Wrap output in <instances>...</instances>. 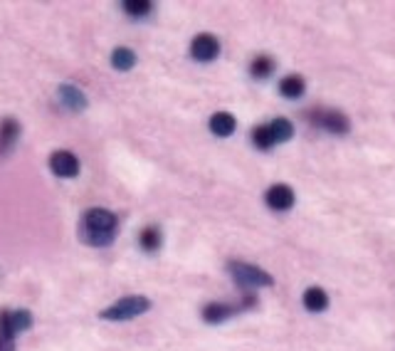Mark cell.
I'll list each match as a JSON object with an SVG mask.
<instances>
[{
	"label": "cell",
	"instance_id": "obj_1",
	"mask_svg": "<svg viewBox=\"0 0 395 351\" xmlns=\"http://www.w3.org/2000/svg\"><path fill=\"white\" fill-rule=\"evenodd\" d=\"M119 235V218L107 208H90L82 215L80 237L92 247H107Z\"/></svg>",
	"mask_w": 395,
	"mask_h": 351
},
{
	"label": "cell",
	"instance_id": "obj_2",
	"mask_svg": "<svg viewBox=\"0 0 395 351\" xmlns=\"http://www.w3.org/2000/svg\"><path fill=\"white\" fill-rule=\"evenodd\" d=\"M151 309V299L141 297V294H131V297H124L119 302L109 304L107 309H102L99 317L109 319V322H126V319H134L139 314H146Z\"/></svg>",
	"mask_w": 395,
	"mask_h": 351
},
{
	"label": "cell",
	"instance_id": "obj_3",
	"mask_svg": "<svg viewBox=\"0 0 395 351\" xmlns=\"http://www.w3.org/2000/svg\"><path fill=\"white\" fill-rule=\"evenodd\" d=\"M230 270L232 280H235L237 287H245V290H257V287H272L274 285V277L267 275L262 267L257 265H249V262H237L232 260L227 265Z\"/></svg>",
	"mask_w": 395,
	"mask_h": 351
},
{
	"label": "cell",
	"instance_id": "obj_4",
	"mask_svg": "<svg viewBox=\"0 0 395 351\" xmlns=\"http://www.w3.org/2000/svg\"><path fill=\"white\" fill-rule=\"evenodd\" d=\"M33 327V314L28 309H15V312H0V337L15 339L20 332H28Z\"/></svg>",
	"mask_w": 395,
	"mask_h": 351
},
{
	"label": "cell",
	"instance_id": "obj_5",
	"mask_svg": "<svg viewBox=\"0 0 395 351\" xmlns=\"http://www.w3.org/2000/svg\"><path fill=\"white\" fill-rule=\"evenodd\" d=\"M309 122L329 134H346L348 129H351L348 117L341 114V112H336V109H314L309 114Z\"/></svg>",
	"mask_w": 395,
	"mask_h": 351
},
{
	"label": "cell",
	"instance_id": "obj_6",
	"mask_svg": "<svg viewBox=\"0 0 395 351\" xmlns=\"http://www.w3.org/2000/svg\"><path fill=\"white\" fill-rule=\"evenodd\" d=\"M217 55H220V40L215 35L207 33L195 35L193 43H190V58L195 62H212Z\"/></svg>",
	"mask_w": 395,
	"mask_h": 351
},
{
	"label": "cell",
	"instance_id": "obj_7",
	"mask_svg": "<svg viewBox=\"0 0 395 351\" xmlns=\"http://www.w3.org/2000/svg\"><path fill=\"white\" fill-rule=\"evenodd\" d=\"M50 168L60 178H75L80 173V158L72 151H55L50 156Z\"/></svg>",
	"mask_w": 395,
	"mask_h": 351
},
{
	"label": "cell",
	"instance_id": "obj_8",
	"mask_svg": "<svg viewBox=\"0 0 395 351\" xmlns=\"http://www.w3.org/2000/svg\"><path fill=\"white\" fill-rule=\"evenodd\" d=\"M264 200H267V205H269L272 210H289V208L294 205L296 195H294L292 185H287V183H274L272 188L267 190Z\"/></svg>",
	"mask_w": 395,
	"mask_h": 351
},
{
	"label": "cell",
	"instance_id": "obj_9",
	"mask_svg": "<svg viewBox=\"0 0 395 351\" xmlns=\"http://www.w3.org/2000/svg\"><path fill=\"white\" fill-rule=\"evenodd\" d=\"M57 97H60V102L67 107V109H72V112L87 109L85 92H82L80 87H75V85H60V87H57Z\"/></svg>",
	"mask_w": 395,
	"mask_h": 351
},
{
	"label": "cell",
	"instance_id": "obj_10",
	"mask_svg": "<svg viewBox=\"0 0 395 351\" xmlns=\"http://www.w3.org/2000/svg\"><path fill=\"white\" fill-rule=\"evenodd\" d=\"M235 312H237V309L232 307V304L210 302V304H205V307H202V319H205L207 324H220V322H225V319H230Z\"/></svg>",
	"mask_w": 395,
	"mask_h": 351
},
{
	"label": "cell",
	"instance_id": "obj_11",
	"mask_svg": "<svg viewBox=\"0 0 395 351\" xmlns=\"http://www.w3.org/2000/svg\"><path fill=\"white\" fill-rule=\"evenodd\" d=\"M237 129V119L232 114H227V112H215V114L210 117V131L215 134V136H232Z\"/></svg>",
	"mask_w": 395,
	"mask_h": 351
},
{
	"label": "cell",
	"instance_id": "obj_12",
	"mask_svg": "<svg viewBox=\"0 0 395 351\" xmlns=\"http://www.w3.org/2000/svg\"><path fill=\"white\" fill-rule=\"evenodd\" d=\"M18 136H20V124L15 122V119H5V122H0V156L8 153L10 148L15 146Z\"/></svg>",
	"mask_w": 395,
	"mask_h": 351
},
{
	"label": "cell",
	"instance_id": "obj_13",
	"mask_svg": "<svg viewBox=\"0 0 395 351\" xmlns=\"http://www.w3.org/2000/svg\"><path fill=\"white\" fill-rule=\"evenodd\" d=\"M304 90H306V85L301 75H287L279 82V94L287 97V99H299V97L304 94Z\"/></svg>",
	"mask_w": 395,
	"mask_h": 351
},
{
	"label": "cell",
	"instance_id": "obj_14",
	"mask_svg": "<svg viewBox=\"0 0 395 351\" xmlns=\"http://www.w3.org/2000/svg\"><path fill=\"white\" fill-rule=\"evenodd\" d=\"M301 302H304V307L309 312H324L329 307V297H326V292L321 287H309L304 292V297H301Z\"/></svg>",
	"mask_w": 395,
	"mask_h": 351
},
{
	"label": "cell",
	"instance_id": "obj_15",
	"mask_svg": "<svg viewBox=\"0 0 395 351\" xmlns=\"http://www.w3.org/2000/svg\"><path fill=\"white\" fill-rule=\"evenodd\" d=\"M249 75L254 80H267V77L274 75V60L269 55H257L252 62H249Z\"/></svg>",
	"mask_w": 395,
	"mask_h": 351
},
{
	"label": "cell",
	"instance_id": "obj_16",
	"mask_svg": "<svg viewBox=\"0 0 395 351\" xmlns=\"http://www.w3.org/2000/svg\"><path fill=\"white\" fill-rule=\"evenodd\" d=\"M136 65V53L131 48H117L112 53V67L119 72H129Z\"/></svg>",
	"mask_w": 395,
	"mask_h": 351
},
{
	"label": "cell",
	"instance_id": "obj_17",
	"mask_svg": "<svg viewBox=\"0 0 395 351\" xmlns=\"http://www.w3.org/2000/svg\"><path fill=\"white\" fill-rule=\"evenodd\" d=\"M269 129H272L274 144H284V141H289V139L294 136V124L289 122V119H284V117L274 119V122L269 124Z\"/></svg>",
	"mask_w": 395,
	"mask_h": 351
},
{
	"label": "cell",
	"instance_id": "obj_18",
	"mask_svg": "<svg viewBox=\"0 0 395 351\" xmlns=\"http://www.w3.org/2000/svg\"><path fill=\"white\" fill-rule=\"evenodd\" d=\"M252 144L259 148V151H269L272 146H277V144H274V136H272V129H269V124H259V126H254Z\"/></svg>",
	"mask_w": 395,
	"mask_h": 351
},
{
	"label": "cell",
	"instance_id": "obj_19",
	"mask_svg": "<svg viewBox=\"0 0 395 351\" xmlns=\"http://www.w3.org/2000/svg\"><path fill=\"white\" fill-rule=\"evenodd\" d=\"M139 242H141V247L146 252H156L161 247V242H163V235H161V230L156 228V225H148V228L141 230V235H139Z\"/></svg>",
	"mask_w": 395,
	"mask_h": 351
},
{
	"label": "cell",
	"instance_id": "obj_20",
	"mask_svg": "<svg viewBox=\"0 0 395 351\" xmlns=\"http://www.w3.org/2000/svg\"><path fill=\"white\" fill-rule=\"evenodd\" d=\"M121 8L126 10V15H131V18H144V15H148L151 10H153V3H148V0H126Z\"/></svg>",
	"mask_w": 395,
	"mask_h": 351
}]
</instances>
